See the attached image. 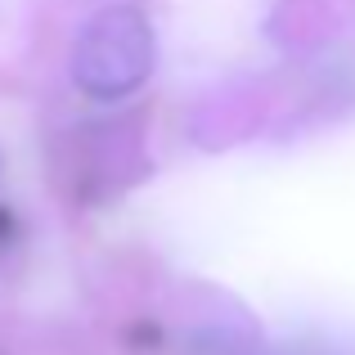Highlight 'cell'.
Here are the masks:
<instances>
[{"label":"cell","mask_w":355,"mask_h":355,"mask_svg":"<svg viewBox=\"0 0 355 355\" xmlns=\"http://www.w3.org/2000/svg\"><path fill=\"white\" fill-rule=\"evenodd\" d=\"M153 23L135 5H113L81 27L72 45V81L90 99H126L153 72Z\"/></svg>","instance_id":"6da1fadb"},{"label":"cell","mask_w":355,"mask_h":355,"mask_svg":"<svg viewBox=\"0 0 355 355\" xmlns=\"http://www.w3.org/2000/svg\"><path fill=\"white\" fill-rule=\"evenodd\" d=\"M184 355H257V347L234 338V333H202V338H193V347Z\"/></svg>","instance_id":"7a4b0ae2"},{"label":"cell","mask_w":355,"mask_h":355,"mask_svg":"<svg viewBox=\"0 0 355 355\" xmlns=\"http://www.w3.org/2000/svg\"><path fill=\"white\" fill-rule=\"evenodd\" d=\"M293 355H324V351H293Z\"/></svg>","instance_id":"3957f363"}]
</instances>
